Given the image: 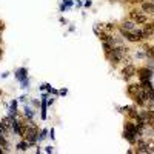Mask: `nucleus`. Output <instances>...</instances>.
<instances>
[{"mask_svg":"<svg viewBox=\"0 0 154 154\" xmlns=\"http://www.w3.org/2000/svg\"><path fill=\"white\" fill-rule=\"evenodd\" d=\"M37 136H39V126H37V123H29L28 128H26V133H25V136L22 139H26L28 143H29V148L34 146L37 143Z\"/></svg>","mask_w":154,"mask_h":154,"instance_id":"obj_1","label":"nucleus"},{"mask_svg":"<svg viewBox=\"0 0 154 154\" xmlns=\"http://www.w3.org/2000/svg\"><path fill=\"white\" fill-rule=\"evenodd\" d=\"M120 74H122V79L123 80H131L133 77L137 76V68L133 65V63H128V65H123V68L120 69Z\"/></svg>","mask_w":154,"mask_h":154,"instance_id":"obj_2","label":"nucleus"},{"mask_svg":"<svg viewBox=\"0 0 154 154\" xmlns=\"http://www.w3.org/2000/svg\"><path fill=\"white\" fill-rule=\"evenodd\" d=\"M131 99L136 102V105H139L140 108H145V106H146V102H148V93L142 88L140 91H139L137 94H134Z\"/></svg>","mask_w":154,"mask_h":154,"instance_id":"obj_3","label":"nucleus"},{"mask_svg":"<svg viewBox=\"0 0 154 154\" xmlns=\"http://www.w3.org/2000/svg\"><path fill=\"white\" fill-rule=\"evenodd\" d=\"M153 69L146 68V66H140L137 68V76H139V82H143V80H153Z\"/></svg>","mask_w":154,"mask_h":154,"instance_id":"obj_4","label":"nucleus"},{"mask_svg":"<svg viewBox=\"0 0 154 154\" xmlns=\"http://www.w3.org/2000/svg\"><path fill=\"white\" fill-rule=\"evenodd\" d=\"M140 11L150 17L154 16V2H151V0H143L140 3Z\"/></svg>","mask_w":154,"mask_h":154,"instance_id":"obj_5","label":"nucleus"},{"mask_svg":"<svg viewBox=\"0 0 154 154\" xmlns=\"http://www.w3.org/2000/svg\"><path fill=\"white\" fill-rule=\"evenodd\" d=\"M12 120H14V119H11L9 116L2 117V120H0V126H2V130H3L5 134L12 131Z\"/></svg>","mask_w":154,"mask_h":154,"instance_id":"obj_6","label":"nucleus"},{"mask_svg":"<svg viewBox=\"0 0 154 154\" xmlns=\"http://www.w3.org/2000/svg\"><path fill=\"white\" fill-rule=\"evenodd\" d=\"M14 76H16V80L20 83V82H23V80H26V79H28V69L25 66H20L19 69H16Z\"/></svg>","mask_w":154,"mask_h":154,"instance_id":"obj_7","label":"nucleus"},{"mask_svg":"<svg viewBox=\"0 0 154 154\" xmlns=\"http://www.w3.org/2000/svg\"><path fill=\"white\" fill-rule=\"evenodd\" d=\"M119 32H120V36H122V39H125V40H128V42H131V43H139V40H137V37L134 36V34L131 32V31H125V29H119Z\"/></svg>","mask_w":154,"mask_h":154,"instance_id":"obj_8","label":"nucleus"},{"mask_svg":"<svg viewBox=\"0 0 154 154\" xmlns=\"http://www.w3.org/2000/svg\"><path fill=\"white\" fill-rule=\"evenodd\" d=\"M142 89V86H140V83H130V85L126 86V94L130 97H133L134 94H137L139 91Z\"/></svg>","mask_w":154,"mask_h":154,"instance_id":"obj_9","label":"nucleus"},{"mask_svg":"<svg viewBox=\"0 0 154 154\" xmlns=\"http://www.w3.org/2000/svg\"><path fill=\"white\" fill-rule=\"evenodd\" d=\"M136 26H137V25L130 19V20H123L120 25H119V29H125V31H131V32H133Z\"/></svg>","mask_w":154,"mask_h":154,"instance_id":"obj_10","label":"nucleus"},{"mask_svg":"<svg viewBox=\"0 0 154 154\" xmlns=\"http://www.w3.org/2000/svg\"><path fill=\"white\" fill-rule=\"evenodd\" d=\"M122 136H123V139H125V140H128V142H130L131 145H134V143H136V140H137V136H136V134H133V133L126 131V130H123Z\"/></svg>","mask_w":154,"mask_h":154,"instance_id":"obj_11","label":"nucleus"},{"mask_svg":"<svg viewBox=\"0 0 154 154\" xmlns=\"http://www.w3.org/2000/svg\"><path fill=\"white\" fill-rule=\"evenodd\" d=\"M150 16H146V14H143V12H140V14H139V16L136 17V19H134V23H136V25H145L148 20H150Z\"/></svg>","mask_w":154,"mask_h":154,"instance_id":"obj_12","label":"nucleus"},{"mask_svg":"<svg viewBox=\"0 0 154 154\" xmlns=\"http://www.w3.org/2000/svg\"><path fill=\"white\" fill-rule=\"evenodd\" d=\"M23 117L29 119V120L34 117V110H32L29 105H26V103H25V106H23Z\"/></svg>","mask_w":154,"mask_h":154,"instance_id":"obj_13","label":"nucleus"},{"mask_svg":"<svg viewBox=\"0 0 154 154\" xmlns=\"http://www.w3.org/2000/svg\"><path fill=\"white\" fill-rule=\"evenodd\" d=\"M126 116H128V119L134 120V119L139 117V110H137V108H134V106H130V108H128V111H126Z\"/></svg>","mask_w":154,"mask_h":154,"instance_id":"obj_14","label":"nucleus"},{"mask_svg":"<svg viewBox=\"0 0 154 154\" xmlns=\"http://www.w3.org/2000/svg\"><path fill=\"white\" fill-rule=\"evenodd\" d=\"M16 148H17L19 151H26L28 148H29V143H28V140H26V139H22V140H20V142H19L17 145H16Z\"/></svg>","mask_w":154,"mask_h":154,"instance_id":"obj_15","label":"nucleus"},{"mask_svg":"<svg viewBox=\"0 0 154 154\" xmlns=\"http://www.w3.org/2000/svg\"><path fill=\"white\" fill-rule=\"evenodd\" d=\"M145 150H146L148 154L154 153V139H146V142H145Z\"/></svg>","mask_w":154,"mask_h":154,"instance_id":"obj_16","label":"nucleus"},{"mask_svg":"<svg viewBox=\"0 0 154 154\" xmlns=\"http://www.w3.org/2000/svg\"><path fill=\"white\" fill-rule=\"evenodd\" d=\"M73 5H74V2H73V0H63V3L60 5V11H62V12L68 11V9L71 8Z\"/></svg>","mask_w":154,"mask_h":154,"instance_id":"obj_17","label":"nucleus"},{"mask_svg":"<svg viewBox=\"0 0 154 154\" xmlns=\"http://www.w3.org/2000/svg\"><path fill=\"white\" fill-rule=\"evenodd\" d=\"M48 133H49V130H46V128H43L42 131H39V136H37V142H43L45 139L48 137Z\"/></svg>","mask_w":154,"mask_h":154,"instance_id":"obj_18","label":"nucleus"},{"mask_svg":"<svg viewBox=\"0 0 154 154\" xmlns=\"http://www.w3.org/2000/svg\"><path fill=\"white\" fill-rule=\"evenodd\" d=\"M102 48H103V52H105V56H108L111 51H113V45H110L108 42H102Z\"/></svg>","mask_w":154,"mask_h":154,"instance_id":"obj_19","label":"nucleus"},{"mask_svg":"<svg viewBox=\"0 0 154 154\" xmlns=\"http://www.w3.org/2000/svg\"><path fill=\"white\" fill-rule=\"evenodd\" d=\"M140 12H142V11H140L139 8H131V9H130V19H131V20H134V19H136Z\"/></svg>","mask_w":154,"mask_h":154,"instance_id":"obj_20","label":"nucleus"},{"mask_svg":"<svg viewBox=\"0 0 154 154\" xmlns=\"http://www.w3.org/2000/svg\"><path fill=\"white\" fill-rule=\"evenodd\" d=\"M139 83H140V86L145 89V91H148V89L153 88V82L151 80H143V82H139Z\"/></svg>","mask_w":154,"mask_h":154,"instance_id":"obj_21","label":"nucleus"},{"mask_svg":"<svg viewBox=\"0 0 154 154\" xmlns=\"http://www.w3.org/2000/svg\"><path fill=\"white\" fill-rule=\"evenodd\" d=\"M0 146H3L6 151H8V148H9V143H8V140H6V139H5V136H3V134L0 136Z\"/></svg>","mask_w":154,"mask_h":154,"instance_id":"obj_22","label":"nucleus"},{"mask_svg":"<svg viewBox=\"0 0 154 154\" xmlns=\"http://www.w3.org/2000/svg\"><path fill=\"white\" fill-rule=\"evenodd\" d=\"M145 66L154 71V59H146V65H145Z\"/></svg>","mask_w":154,"mask_h":154,"instance_id":"obj_23","label":"nucleus"},{"mask_svg":"<svg viewBox=\"0 0 154 154\" xmlns=\"http://www.w3.org/2000/svg\"><path fill=\"white\" fill-rule=\"evenodd\" d=\"M20 88H22V89H26V88H29V79H26V80L20 82Z\"/></svg>","mask_w":154,"mask_h":154,"instance_id":"obj_24","label":"nucleus"},{"mask_svg":"<svg viewBox=\"0 0 154 154\" xmlns=\"http://www.w3.org/2000/svg\"><path fill=\"white\" fill-rule=\"evenodd\" d=\"M136 57L137 59H145L146 56H145V51H143V49H142V51H137L136 52Z\"/></svg>","mask_w":154,"mask_h":154,"instance_id":"obj_25","label":"nucleus"},{"mask_svg":"<svg viewBox=\"0 0 154 154\" xmlns=\"http://www.w3.org/2000/svg\"><path fill=\"white\" fill-rule=\"evenodd\" d=\"M143 2V0H126V3H130V5H140Z\"/></svg>","mask_w":154,"mask_h":154,"instance_id":"obj_26","label":"nucleus"},{"mask_svg":"<svg viewBox=\"0 0 154 154\" xmlns=\"http://www.w3.org/2000/svg\"><path fill=\"white\" fill-rule=\"evenodd\" d=\"M66 94H68V89L66 88H62V89H59V96H66Z\"/></svg>","mask_w":154,"mask_h":154,"instance_id":"obj_27","label":"nucleus"},{"mask_svg":"<svg viewBox=\"0 0 154 154\" xmlns=\"http://www.w3.org/2000/svg\"><path fill=\"white\" fill-rule=\"evenodd\" d=\"M83 6H85V8H91L93 6V2H91V0H86V2L83 3Z\"/></svg>","mask_w":154,"mask_h":154,"instance_id":"obj_28","label":"nucleus"},{"mask_svg":"<svg viewBox=\"0 0 154 154\" xmlns=\"http://www.w3.org/2000/svg\"><path fill=\"white\" fill-rule=\"evenodd\" d=\"M49 137H51L52 140L56 139V136H54V128H51V130H49Z\"/></svg>","mask_w":154,"mask_h":154,"instance_id":"obj_29","label":"nucleus"},{"mask_svg":"<svg viewBox=\"0 0 154 154\" xmlns=\"http://www.w3.org/2000/svg\"><path fill=\"white\" fill-rule=\"evenodd\" d=\"M5 28H6V26H5V23L0 20V32H3V31H5Z\"/></svg>","mask_w":154,"mask_h":154,"instance_id":"obj_30","label":"nucleus"},{"mask_svg":"<svg viewBox=\"0 0 154 154\" xmlns=\"http://www.w3.org/2000/svg\"><path fill=\"white\" fill-rule=\"evenodd\" d=\"M26 94H23V96H20V99H19V100H20V102H26Z\"/></svg>","mask_w":154,"mask_h":154,"instance_id":"obj_31","label":"nucleus"},{"mask_svg":"<svg viewBox=\"0 0 154 154\" xmlns=\"http://www.w3.org/2000/svg\"><path fill=\"white\" fill-rule=\"evenodd\" d=\"M45 151H46V153H52L54 148H52V146H46V148H45Z\"/></svg>","mask_w":154,"mask_h":154,"instance_id":"obj_32","label":"nucleus"},{"mask_svg":"<svg viewBox=\"0 0 154 154\" xmlns=\"http://www.w3.org/2000/svg\"><path fill=\"white\" fill-rule=\"evenodd\" d=\"M32 105L34 106H40V102H39V100H32Z\"/></svg>","mask_w":154,"mask_h":154,"instance_id":"obj_33","label":"nucleus"},{"mask_svg":"<svg viewBox=\"0 0 154 154\" xmlns=\"http://www.w3.org/2000/svg\"><path fill=\"white\" fill-rule=\"evenodd\" d=\"M77 8H80V6H83V2H82V0H77Z\"/></svg>","mask_w":154,"mask_h":154,"instance_id":"obj_34","label":"nucleus"},{"mask_svg":"<svg viewBox=\"0 0 154 154\" xmlns=\"http://www.w3.org/2000/svg\"><path fill=\"white\" fill-rule=\"evenodd\" d=\"M59 20H60V23H65V25L68 23V22H66V19H65V17H60V19H59Z\"/></svg>","mask_w":154,"mask_h":154,"instance_id":"obj_35","label":"nucleus"},{"mask_svg":"<svg viewBox=\"0 0 154 154\" xmlns=\"http://www.w3.org/2000/svg\"><path fill=\"white\" fill-rule=\"evenodd\" d=\"M52 103H54V99H52V97H51V99L48 97V105H52Z\"/></svg>","mask_w":154,"mask_h":154,"instance_id":"obj_36","label":"nucleus"},{"mask_svg":"<svg viewBox=\"0 0 154 154\" xmlns=\"http://www.w3.org/2000/svg\"><path fill=\"white\" fill-rule=\"evenodd\" d=\"M8 76H9V73H3V74H2V79H6Z\"/></svg>","mask_w":154,"mask_h":154,"instance_id":"obj_37","label":"nucleus"},{"mask_svg":"<svg viewBox=\"0 0 154 154\" xmlns=\"http://www.w3.org/2000/svg\"><path fill=\"white\" fill-rule=\"evenodd\" d=\"M150 126H151V130H153V133H154V120H151V123H150Z\"/></svg>","mask_w":154,"mask_h":154,"instance_id":"obj_38","label":"nucleus"},{"mask_svg":"<svg viewBox=\"0 0 154 154\" xmlns=\"http://www.w3.org/2000/svg\"><path fill=\"white\" fill-rule=\"evenodd\" d=\"M2 56H3V48L0 46V59H2Z\"/></svg>","mask_w":154,"mask_h":154,"instance_id":"obj_39","label":"nucleus"},{"mask_svg":"<svg viewBox=\"0 0 154 154\" xmlns=\"http://www.w3.org/2000/svg\"><path fill=\"white\" fill-rule=\"evenodd\" d=\"M2 134H5V133H3V130H2V126H0V136H2Z\"/></svg>","mask_w":154,"mask_h":154,"instance_id":"obj_40","label":"nucleus"},{"mask_svg":"<svg viewBox=\"0 0 154 154\" xmlns=\"http://www.w3.org/2000/svg\"><path fill=\"white\" fill-rule=\"evenodd\" d=\"M3 96V91H2V89H0V97H2Z\"/></svg>","mask_w":154,"mask_h":154,"instance_id":"obj_41","label":"nucleus"},{"mask_svg":"<svg viewBox=\"0 0 154 154\" xmlns=\"http://www.w3.org/2000/svg\"><path fill=\"white\" fill-rule=\"evenodd\" d=\"M151 39H154V34H153V37H151Z\"/></svg>","mask_w":154,"mask_h":154,"instance_id":"obj_42","label":"nucleus"},{"mask_svg":"<svg viewBox=\"0 0 154 154\" xmlns=\"http://www.w3.org/2000/svg\"><path fill=\"white\" fill-rule=\"evenodd\" d=\"M151 2H154V0H151Z\"/></svg>","mask_w":154,"mask_h":154,"instance_id":"obj_43","label":"nucleus"}]
</instances>
